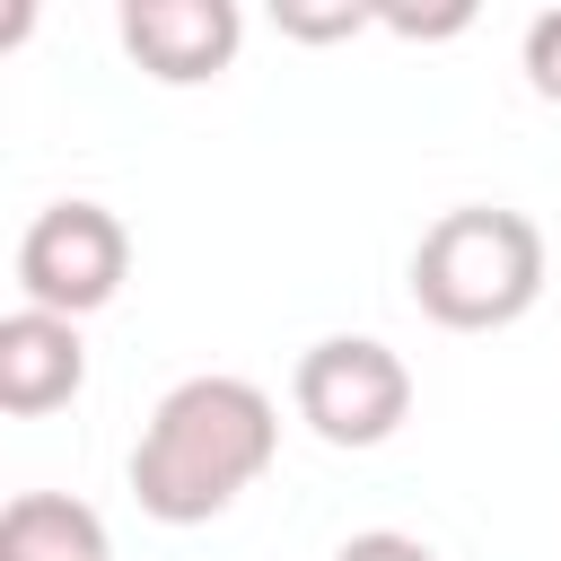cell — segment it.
<instances>
[{"mask_svg":"<svg viewBox=\"0 0 561 561\" xmlns=\"http://www.w3.org/2000/svg\"><path fill=\"white\" fill-rule=\"evenodd\" d=\"M280 456V412L254 377H184L158 394L131 447V500L158 526H210Z\"/></svg>","mask_w":561,"mask_h":561,"instance_id":"obj_1","label":"cell"},{"mask_svg":"<svg viewBox=\"0 0 561 561\" xmlns=\"http://www.w3.org/2000/svg\"><path fill=\"white\" fill-rule=\"evenodd\" d=\"M543 298V228L508 202H456L412 245V307L447 333H500Z\"/></svg>","mask_w":561,"mask_h":561,"instance_id":"obj_2","label":"cell"},{"mask_svg":"<svg viewBox=\"0 0 561 561\" xmlns=\"http://www.w3.org/2000/svg\"><path fill=\"white\" fill-rule=\"evenodd\" d=\"M289 403L324 447H386L412 412V368L377 333H324L298 351Z\"/></svg>","mask_w":561,"mask_h":561,"instance_id":"obj_3","label":"cell"},{"mask_svg":"<svg viewBox=\"0 0 561 561\" xmlns=\"http://www.w3.org/2000/svg\"><path fill=\"white\" fill-rule=\"evenodd\" d=\"M123 272H131V228L105 202H53L18 237V289L44 316H70V324L96 316L123 289Z\"/></svg>","mask_w":561,"mask_h":561,"instance_id":"obj_4","label":"cell"},{"mask_svg":"<svg viewBox=\"0 0 561 561\" xmlns=\"http://www.w3.org/2000/svg\"><path fill=\"white\" fill-rule=\"evenodd\" d=\"M123 53L158 79V88H202L237 61L245 18L237 0H123Z\"/></svg>","mask_w":561,"mask_h":561,"instance_id":"obj_5","label":"cell"},{"mask_svg":"<svg viewBox=\"0 0 561 561\" xmlns=\"http://www.w3.org/2000/svg\"><path fill=\"white\" fill-rule=\"evenodd\" d=\"M79 386H88V342L70 316H44V307L0 316V412L35 421V412H61Z\"/></svg>","mask_w":561,"mask_h":561,"instance_id":"obj_6","label":"cell"},{"mask_svg":"<svg viewBox=\"0 0 561 561\" xmlns=\"http://www.w3.org/2000/svg\"><path fill=\"white\" fill-rule=\"evenodd\" d=\"M0 561H114L105 517L70 491H18L0 508Z\"/></svg>","mask_w":561,"mask_h":561,"instance_id":"obj_7","label":"cell"},{"mask_svg":"<svg viewBox=\"0 0 561 561\" xmlns=\"http://www.w3.org/2000/svg\"><path fill=\"white\" fill-rule=\"evenodd\" d=\"M377 26V9H359V0H333V9H289L280 0V35H298V44H342V35H368Z\"/></svg>","mask_w":561,"mask_h":561,"instance_id":"obj_8","label":"cell"},{"mask_svg":"<svg viewBox=\"0 0 561 561\" xmlns=\"http://www.w3.org/2000/svg\"><path fill=\"white\" fill-rule=\"evenodd\" d=\"M517 61H526V88H535L543 105H561V9L526 18V44H517Z\"/></svg>","mask_w":561,"mask_h":561,"instance_id":"obj_9","label":"cell"},{"mask_svg":"<svg viewBox=\"0 0 561 561\" xmlns=\"http://www.w3.org/2000/svg\"><path fill=\"white\" fill-rule=\"evenodd\" d=\"M377 26L386 35H412V44H438V35H465L473 9L465 0H447V9H377Z\"/></svg>","mask_w":561,"mask_h":561,"instance_id":"obj_10","label":"cell"},{"mask_svg":"<svg viewBox=\"0 0 561 561\" xmlns=\"http://www.w3.org/2000/svg\"><path fill=\"white\" fill-rule=\"evenodd\" d=\"M333 561H438L421 535H394V526H368V535H351Z\"/></svg>","mask_w":561,"mask_h":561,"instance_id":"obj_11","label":"cell"}]
</instances>
